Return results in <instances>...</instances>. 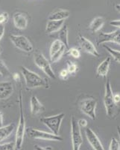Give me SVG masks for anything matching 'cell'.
I'll list each match as a JSON object with an SVG mask.
<instances>
[{"label": "cell", "instance_id": "6da1fadb", "mask_svg": "<svg viewBox=\"0 0 120 150\" xmlns=\"http://www.w3.org/2000/svg\"><path fill=\"white\" fill-rule=\"evenodd\" d=\"M20 71L25 79V82L28 89H35L39 87H44L46 89L49 88V86L47 80L41 77L35 72L29 70L24 66L20 67Z\"/></svg>", "mask_w": 120, "mask_h": 150}, {"label": "cell", "instance_id": "7a4b0ae2", "mask_svg": "<svg viewBox=\"0 0 120 150\" xmlns=\"http://www.w3.org/2000/svg\"><path fill=\"white\" fill-rule=\"evenodd\" d=\"M19 106H20V119H19L18 125L16 131L15 137V148L20 150L22 149L24 140V134L26 132V120L23 113V107H22V91H20L19 94Z\"/></svg>", "mask_w": 120, "mask_h": 150}, {"label": "cell", "instance_id": "3957f363", "mask_svg": "<svg viewBox=\"0 0 120 150\" xmlns=\"http://www.w3.org/2000/svg\"><path fill=\"white\" fill-rule=\"evenodd\" d=\"M64 117L65 113L61 112L54 116L41 118L40 122L50 129L52 133L55 135H59L60 128Z\"/></svg>", "mask_w": 120, "mask_h": 150}, {"label": "cell", "instance_id": "277c9868", "mask_svg": "<svg viewBox=\"0 0 120 150\" xmlns=\"http://www.w3.org/2000/svg\"><path fill=\"white\" fill-rule=\"evenodd\" d=\"M34 60L35 65L46 74V75H47L48 77L51 79H54V80L56 78L55 74H54L51 65L43 53L37 50L34 54Z\"/></svg>", "mask_w": 120, "mask_h": 150}, {"label": "cell", "instance_id": "5b68a950", "mask_svg": "<svg viewBox=\"0 0 120 150\" xmlns=\"http://www.w3.org/2000/svg\"><path fill=\"white\" fill-rule=\"evenodd\" d=\"M104 104H105L106 113L109 117H113L115 112L116 104L113 101V94L112 91L111 84L110 80H107L105 83V96H104Z\"/></svg>", "mask_w": 120, "mask_h": 150}, {"label": "cell", "instance_id": "8992f818", "mask_svg": "<svg viewBox=\"0 0 120 150\" xmlns=\"http://www.w3.org/2000/svg\"><path fill=\"white\" fill-rule=\"evenodd\" d=\"M26 132L28 136L31 138L39 139V140H53V141H62L63 138L60 135H55L52 133H49L46 131L29 128L26 129Z\"/></svg>", "mask_w": 120, "mask_h": 150}, {"label": "cell", "instance_id": "52a82bcc", "mask_svg": "<svg viewBox=\"0 0 120 150\" xmlns=\"http://www.w3.org/2000/svg\"><path fill=\"white\" fill-rule=\"evenodd\" d=\"M71 137L73 150H80L83 143V137L81 135L80 127L78 126L75 116H73L71 120Z\"/></svg>", "mask_w": 120, "mask_h": 150}, {"label": "cell", "instance_id": "ba28073f", "mask_svg": "<svg viewBox=\"0 0 120 150\" xmlns=\"http://www.w3.org/2000/svg\"><path fill=\"white\" fill-rule=\"evenodd\" d=\"M10 39L13 43V45L22 51L26 53H31L34 50L32 44L26 36L11 35L10 36Z\"/></svg>", "mask_w": 120, "mask_h": 150}, {"label": "cell", "instance_id": "9c48e42d", "mask_svg": "<svg viewBox=\"0 0 120 150\" xmlns=\"http://www.w3.org/2000/svg\"><path fill=\"white\" fill-rule=\"evenodd\" d=\"M97 101L93 98H89L84 99L80 103V109L81 112H84L85 115L91 119V120H96V108Z\"/></svg>", "mask_w": 120, "mask_h": 150}, {"label": "cell", "instance_id": "30bf717a", "mask_svg": "<svg viewBox=\"0 0 120 150\" xmlns=\"http://www.w3.org/2000/svg\"><path fill=\"white\" fill-rule=\"evenodd\" d=\"M66 48L64 45L58 39H56L52 43V45L49 50V55H50V61L52 63H55L59 61L64 54Z\"/></svg>", "mask_w": 120, "mask_h": 150}, {"label": "cell", "instance_id": "8fae6325", "mask_svg": "<svg viewBox=\"0 0 120 150\" xmlns=\"http://www.w3.org/2000/svg\"><path fill=\"white\" fill-rule=\"evenodd\" d=\"M78 41H79L80 47L84 51L97 58L100 57V53H98L95 45L90 40L81 35H78Z\"/></svg>", "mask_w": 120, "mask_h": 150}, {"label": "cell", "instance_id": "7c38bea8", "mask_svg": "<svg viewBox=\"0 0 120 150\" xmlns=\"http://www.w3.org/2000/svg\"><path fill=\"white\" fill-rule=\"evenodd\" d=\"M107 42H113L120 44V31L119 29L113 31L112 33H101L98 38V44H105Z\"/></svg>", "mask_w": 120, "mask_h": 150}, {"label": "cell", "instance_id": "4fadbf2b", "mask_svg": "<svg viewBox=\"0 0 120 150\" xmlns=\"http://www.w3.org/2000/svg\"><path fill=\"white\" fill-rule=\"evenodd\" d=\"M85 133H86L87 139L88 142L92 146V148L94 150H105L102 143H101L100 140L98 139V136L95 133L94 131L90 128H86L85 130Z\"/></svg>", "mask_w": 120, "mask_h": 150}, {"label": "cell", "instance_id": "5bb4252c", "mask_svg": "<svg viewBox=\"0 0 120 150\" xmlns=\"http://www.w3.org/2000/svg\"><path fill=\"white\" fill-rule=\"evenodd\" d=\"M14 92V86L9 81L0 82V100L8 99Z\"/></svg>", "mask_w": 120, "mask_h": 150}, {"label": "cell", "instance_id": "9a60e30c", "mask_svg": "<svg viewBox=\"0 0 120 150\" xmlns=\"http://www.w3.org/2000/svg\"><path fill=\"white\" fill-rule=\"evenodd\" d=\"M30 108L31 112L33 116L38 115L45 110V107L43 106V104L38 100V98L35 96H31V98Z\"/></svg>", "mask_w": 120, "mask_h": 150}, {"label": "cell", "instance_id": "2e32d148", "mask_svg": "<svg viewBox=\"0 0 120 150\" xmlns=\"http://www.w3.org/2000/svg\"><path fill=\"white\" fill-rule=\"evenodd\" d=\"M27 17L22 13L18 12L14 15V23L17 29L23 30L26 29L28 26Z\"/></svg>", "mask_w": 120, "mask_h": 150}, {"label": "cell", "instance_id": "e0dca14e", "mask_svg": "<svg viewBox=\"0 0 120 150\" xmlns=\"http://www.w3.org/2000/svg\"><path fill=\"white\" fill-rule=\"evenodd\" d=\"M110 61H111V58L110 57H107L105 59L101 62L97 68L96 74L98 77H106L107 73H108L109 68H110Z\"/></svg>", "mask_w": 120, "mask_h": 150}, {"label": "cell", "instance_id": "ac0fdd59", "mask_svg": "<svg viewBox=\"0 0 120 150\" xmlns=\"http://www.w3.org/2000/svg\"><path fill=\"white\" fill-rule=\"evenodd\" d=\"M64 25V21H49L46 24V32L48 34L57 33Z\"/></svg>", "mask_w": 120, "mask_h": 150}, {"label": "cell", "instance_id": "d6986e66", "mask_svg": "<svg viewBox=\"0 0 120 150\" xmlns=\"http://www.w3.org/2000/svg\"><path fill=\"white\" fill-rule=\"evenodd\" d=\"M70 16V12L67 10L58 9L49 16V21H65Z\"/></svg>", "mask_w": 120, "mask_h": 150}, {"label": "cell", "instance_id": "ffe728a7", "mask_svg": "<svg viewBox=\"0 0 120 150\" xmlns=\"http://www.w3.org/2000/svg\"><path fill=\"white\" fill-rule=\"evenodd\" d=\"M14 128H15L14 123H10L5 126L0 127V143L8 137L14 131Z\"/></svg>", "mask_w": 120, "mask_h": 150}, {"label": "cell", "instance_id": "44dd1931", "mask_svg": "<svg viewBox=\"0 0 120 150\" xmlns=\"http://www.w3.org/2000/svg\"><path fill=\"white\" fill-rule=\"evenodd\" d=\"M58 40L66 47V50L69 49V34L67 26H63L62 28L58 31Z\"/></svg>", "mask_w": 120, "mask_h": 150}, {"label": "cell", "instance_id": "7402d4cb", "mask_svg": "<svg viewBox=\"0 0 120 150\" xmlns=\"http://www.w3.org/2000/svg\"><path fill=\"white\" fill-rule=\"evenodd\" d=\"M104 24H105V20L101 17H97L93 19L92 22L90 23L89 29L92 33H95L102 29L103 27Z\"/></svg>", "mask_w": 120, "mask_h": 150}, {"label": "cell", "instance_id": "603a6c76", "mask_svg": "<svg viewBox=\"0 0 120 150\" xmlns=\"http://www.w3.org/2000/svg\"><path fill=\"white\" fill-rule=\"evenodd\" d=\"M104 47L107 50V51L110 54V56L113 58V59L115 60L117 62L119 63L120 62V52L119 50H114L113 48L110 47L109 46H106V45H103Z\"/></svg>", "mask_w": 120, "mask_h": 150}, {"label": "cell", "instance_id": "cb8c5ba5", "mask_svg": "<svg viewBox=\"0 0 120 150\" xmlns=\"http://www.w3.org/2000/svg\"><path fill=\"white\" fill-rule=\"evenodd\" d=\"M0 75L2 77H10L11 73L5 63L0 59Z\"/></svg>", "mask_w": 120, "mask_h": 150}, {"label": "cell", "instance_id": "d4e9b609", "mask_svg": "<svg viewBox=\"0 0 120 150\" xmlns=\"http://www.w3.org/2000/svg\"><path fill=\"white\" fill-rule=\"evenodd\" d=\"M66 65H67V69L66 70L68 71L69 74H75L78 71V65L74 63V62H73L68 60L66 62Z\"/></svg>", "mask_w": 120, "mask_h": 150}, {"label": "cell", "instance_id": "484cf974", "mask_svg": "<svg viewBox=\"0 0 120 150\" xmlns=\"http://www.w3.org/2000/svg\"><path fill=\"white\" fill-rule=\"evenodd\" d=\"M66 53L70 55L71 56H73V58L75 59H79L80 56H81V53H80L79 50L75 47L69 48V49L67 50V53Z\"/></svg>", "mask_w": 120, "mask_h": 150}, {"label": "cell", "instance_id": "4316f807", "mask_svg": "<svg viewBox=\"0 0 120 150\" xmlns=\"http://www.w3.org/2000/svg\"><path fill=\"white\" fill-rule=\"evenodd\" d=\"M109 150H120L119 141H118V140L114 137L112 138L109 146Z\"/></svg>", "mask_w": 120, "mask_h": 150}, {"label": "cell", "instance_id": "83f0119b", "mask_svg": "<svg viewBox=\"0 0 120 150\" xmlns=\"http://www.w3.org/2000/svg\"><path fill=\"white\" fill-rule=\"evenodd\" d=\"M15 149V142L0 144V150H14Z\"/></svg>", "mask_w": 120, "mask_h": 150}, {"label": "cell", "instance_id": "f1b7e54d", "mask_svg": "<svg viewBox=\"0 0 120 150\" xmlns=\"http://www.w3.org/2000/svg\"><path fill=\"white\" fill-rule=\"evenodd\" d=\"M9 16L7 12H3L0 14V24H4L5 23H7L8 21Z\"/></svg>", "mask_w": 120, "mask_h": 150}, {"label": "cell", "instance_id": "f546056e", "mask_svg": "<svg viewBox=\"0 0 120 150\" xmlns=\"http://www.w3.org/2000/svg\"><path fill=\"white\" fill-rule=\"evenodd\" d=\"M69 74L66 69H62L59 73V77L62 80H66L68 78V77H69Z\"/></svg>", "mask_w": 120, "mask_h": 150}, {"label": "cell", "instance_id": "4dcf8cb0", "mask_svg": "<svg viewBox=\"0 0 120 150\" xmlns=\"http://www.w3.org/2000/svg\"><path fill=\"white\" fill-rule=\"evenodd\" d=\"M77 122H78V126H79L80 128H81H81H85V127H87V121L85 119H80Z\"/></svg>", "mask_w": 120, "mask_h": 150}, {"label": "cell", "instance_id": "1f68e13d", "mask_svg": "<svg viewBox=\"0 0 120 150\" xmlns=\"http://www.w3.org/2000/svg\"><path fill=\"white\" fill-rule=\"evenodd\" d=\"M110 25L114 26V27L119 29L120 26V21L119 20H116V21H112L110 22Z\"/></svg>", "mask_w": 120, "mask_h": 150}, {"label": "cell", "instance_id": "d6a6232c", "mask_svg": "<svg viewBox=\"0 0 120 150\" xmlns=\"http://www.w3.org/2000/svg\"><path fill=\"white\" fill-rule=\"evenodd\" d=\"M11 76L13 80H14V81H16V82H20V75L18 73H14Z\"/></svg>", "mask_w": 120, "mask_h": 150}, {"label": "cell", "instance_id": "836d02e7", "mask_svg": "<svg viewBox=\"0 0 120 150\" xmlns=\"http://www.w3.org/2000/svg\"><path fill=\"white\" fill-rule=\"evenodd\" d=\"M4 34H5V26L4 24H0V40L2 38Z\"/></svg>", "mask_w": 120, "mask_h": 150}, {"label": "cell", "instance_id": "e575fe53", "mask_svg": "<svg viewBox=\"0 0 120 150\" xmlns=\"http://www.w3.org/2000/svg\"><path fill=\"white\" fill-rule=\"evenodd\" d=\"M113 101H114V103H115L116 105L119 103V101H120L119 94H116V95H113Z\"/></svg>", "mask_w": 120, "mask_h": 150}, {"label": "cell", "instance_id": "d590c367", "mask_svg": "<svg viewBox=\"0 0 120 150\" xmlns=\"http://www.w3.org/2000/svg\"><path fill=\"white\" fill-rule=\"evenodd\" d=\"M34 149L35 150H49V149L48 148H43V147L40 146H37V145H35L34 146Z\"/></svg>", "mask_w": 120, "mask_h": 150}, {"label": "cell", "instance_id": "8d00e7d4", "mask_svg": "<svg viewBox=\"0 0 120 150\" xmlns=\"http://www.w3.org/2000/svg\"><path fill=\"white\" fill-rule=\"evenodd\" d=\"M3 126V115L0 112V127Z\"/></svg>", "mask_w": 120, "mask_h": 150}, {"label": "cell", "instance_id": "74e56055", "mask_svg": "<svg viewBox=\"0 0 120 150\" xmlns=\"http://www.w3.org/2000/svg\"><path fill=\"white\" fill-rule=\"evenodd\" d=\"M119 4H117V5H116V9H117V11H119Z\"/></svg>", "mask_w": 120, "mask_h": 150}, {"label": "cell", "instance_id": "f35d334b", "mask_svg": "<svg viewBox=\"0 0 120 150\" xmlns=\"http://www.w3.org/2000/svg\"><path fill=\"white\" fill-rule=\"evenodd\" d=\"M0 56H1V47H0Z\"/></svg>", "mask_w": 120, "mask_h": 150}, {"label": "cell", "instance_id": "ab89813d", "mask_svg": "<svg viewBox=\"0 0 120 150\" xmlns=\"http://www.w3.org/2000/svg\"><path fill=\"white\" fill-rule=\"evenodd\" d=\"M14 150H19V149H17L15 148V149H14Z\"/></svg>", "mask_w": 120, "mask_h": 150}]
</instances>
